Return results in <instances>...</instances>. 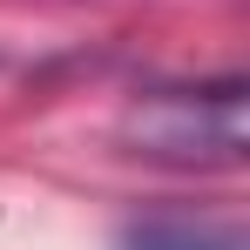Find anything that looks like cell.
Wrapping results in <instances>:
<instances>
[{
  "label": "cell",
  "instance_id": "2",
  "mask_svg": "<svg viewBox=\"0 0 250 250\" xmlns=\"http://www.w3.org/2000/svg\"><path fill=\"white\" fill-rule=\"evenodd\" d=\"M122 250H244L230 223H196V216H149L128 223Z\"/></svg>",
  "mask_w": 250,
  "mask_h": 250
},
{
  "label": "cell",
  "instance_id": "1",
  "mask_svg": "<svg viewBox=\"0 0 250 250\" xmlns=\"http://www.w3.org/2000/svg\"><path fill=\"white\" fill-rule=\"evenodd\" d=\"M122 142L149 163L176 169H237L250 149L244 128V82L209 88H149L122 115Z\"/></svg>",
  "mask_w": 250,
  "mask_h": 250
}]
</instances>
